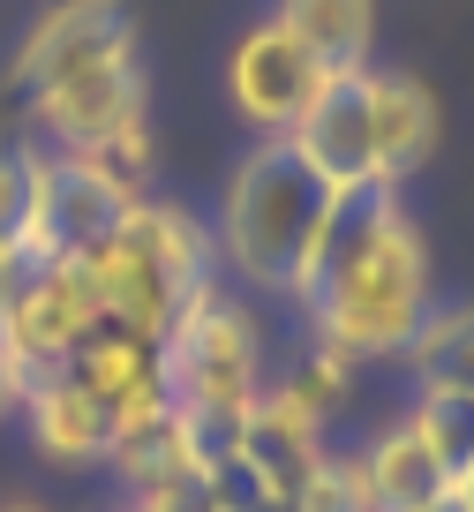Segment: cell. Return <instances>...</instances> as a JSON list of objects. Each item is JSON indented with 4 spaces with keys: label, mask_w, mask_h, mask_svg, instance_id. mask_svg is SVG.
I'll list each match as a JSON object with an SVG mask.
<instances>
[{
    "label": "cell",
    "mask_w": 474,
    "mask_h": 512,
    "mask_svg": "<svg viewBox=\"0 0 474 512\" xmlns=\"http://www.w3.org/2000/svg\"><path fill=\"white\" fill-rule=\"evenodd\" d=\"M316 91H324V68H316L271 16L249 23V31L234 38V61H226V98H234V113L256 128V144H264V136H294V121L309 113Z\"/></svg>",
    "instance_id": "52a82bcc"
},
{
    "label": "cell",
    "mask_w": 474,
    "mask_h": 512,
    "mask_svg": "<svg viewBox=\"0 0 474 512\" xmlns=\"http://www.w3.org/2000/svg\"><path fill=\"white\" fill-rule=\"evenodd\" d=\"M61 369L113 415V430L158 415V407H174V392H166V347H158L151 332H136V324H121V317H98Z\"/></svg>",
    "instance_id": "9c48e42d"
},
{
    "label": "cell",
    "mask_w": 474,
    "mask_h": 512,
    "mask_svg": "<svg viewBox=\"0 0 474 512\" xmlns=\"http://www.w3.org/2000/svg\"><path fill=\"white\" fill-rule=\"evenodd\" d=\"M31 121L53 136V151H76V144H98L113 128L143 121V61L136 46H113L98 61H76L61 76L31 83Z\"/></svg>",
    "instance_id": "8992f818"
},
{
    "label": "cell",
    "mask_w": 474,
    "mask_h": 512,
    "mask_svg": "<svg viewBox=\"0 0 474 512\" xmlns=\"http://www.w3.org/2000/svg\"><path fill=\"white\" fill-rule=\"evenodd\" d=\"M362 475H369L377 512H422L429 497L452 490V460L437 452V437H429V422L414 415V407L362 445Z\"/></svg>",
    "instance_id": "8fae6325"
},
{
    "label": "cell",
    "mask_w": 474,
    "mask_h": 512,
    "mask_svg": "<svg viewBox=\"0 0 474 512\" xmlns=\"http://www.w3.org/2000/svg\"><path fill=\"white\" fill-rule=\"evenodd\" d=\"M61 159H76L91 181H106V189L128 196V204L151 196V128L143 121L113 128V136H98V144H76V151H61Z\"/></svg>",
    "instance_id": "d6986e66"
},
{
    "label": "cell",
    "mask_w": 474,
    "mask_h": 512,
    "mask_svg": "<svg viewBox=\"0 0 474 512\" xmlns=\"http://www.w3.org/2000/svg\"><path fill=\"white\" fill-rule=\"evenodd\" d=\"M286 302H301L309 339L354 354V362H407L414 332L429 324L437 302H429L422 226L399 204V189L362 181V189L324 196Z\"/></svg>",
    "instance_id": "6da1fadb"
},
{
    "label": "cell",
    "mask_w": 474,
    "mask_h": 512,
    "mask_svg": "<svg viewBox=\"0 0 474 512\" xmlns=\"http://www.w3.org/2000/svg\"><path fill=\"white\" fill-rule=\"evenodd\" d=\"M46 166H53L46 144H16V136H0V256H16V264H31V249H38Z\"/></svg>",
    "instance_id": "e0dca14e"
},
{
    "label": "cell",
    "mask_w": 474,
    "mask_h": 512,
    "mask_svg": "<svg viewBox=\"0 0 474 512\" xmlns=\"http://www.w3.org/2000/svg\"><path fill=\"white\" fill-rule=\"evenodd\" d=\"M166 347V392H174V415L189 422L196 460H226L249 430L256 400H264V332L234 294L211 279L189 309L174 317V332L158 339Z\"/></svg>",
    "instance_id": "7a4b0ae2"
},
{
    "label": "cell",
    "mask_w": 474,
    "mask_h": 512,
    "mask_svg": "<svg viewBox=\"0 0 474 512\" xmlns=\"http://www.w3.org/2000/svg\"><path fill=\"white\" fill-rule=\"evenodd\" d=\"M422 512H474V505H467V497H459V490H444V497H429Z\"/></svg>",
    "instance_id": "603a6c76"
},
{
    "label": "cell",
    "mask_w": 474,
    "mask_h": 512,
    "mask_svg": "<svg viewBox=\"0 0 474 512\" xmlns=\"http://www.w3.org/2000/svg\"><path fill=\"white\" fill-rule=\"evenodd\" d=\"M113 46H136V23H128L121 0H46L38 23L16 46L8 83L31 91V83L61 76V68H76V61H98V53H113Z\"/></svg>",
    "instance_id": "30bf717a"
},
{
    "label": "cell",
    "mask_w": 474,
    "mask_h": 512,
    "mask_svg": "<svg viewBox=\"0 0 474 512\" xmlns=\"http://www.w3.org/2000/svg\"><path fill=\"white\" fill-rule=\"evenodd\" d=\"M23 422H31V445L46 452V460H61V467L106 460V445H113V415L68 377V369L31 377V392H23Z\"/></svg>",
    "instance_id": "4fadbf2b"
},
{
    "label": "cell",
    "mask_w": 474,
    "mask_h": 512,
    "mask_svg": "<svg viewBox=\"0 0 474 512\" xmlns=\"http://www.w3.org/2000/svg\"><path fill=\"white\" fill-rule=\"evenodd\" d=\"M121 219H128V196H113L106 181H91L76 159H61V151H53V166H46V204H38V249H31V264H38V256H91Z\"/></svg>",
    "instance_id": "7c38bea8"
},
{
    "label": "cell",
    "mask_w": 474,
    "mask_h": 512,
    "mask_svg": "<svg viewBox=\"0 0 474 512\" xmlns=\"http://www.w3.org/2000/svg\"><path fill=\"white\" fill-rule=\"evenodd\" d=\"M83 264H91V279H98L106 317L136 324V332H151V339H166V332H174V317L211 287L219 249H211V226H196V211L143 196V204H128V219L113 226Z\"/></svg>",
    "instance_id": "277c9868"
},
{
    "label": "cell",
    "mask_w": 474,
    "mask_h": 512,
    "mask_svg": "<svg viewBox=\"0 0 474 512\" xmlns=\"http://www.w3.org/2000/svg\"><path fill=\"white\" fill-rule=\"evenodd\" d=\"M0 512H38V505H0Z\"/></svg>",
    "instance_id": "d4e9b609"
},
{
    "label": "cell",
    "mask_w": 474,
    "mask_h": 512,
    "mask_svg": "<svg viewBox=\"0 0 474 512\" xmlns=\"http://www.w3.org/2000/svg\"><path fill=\"white\" fill-rule=\"evenodd\" d=\"M106 317L98 302V279L83 256H38L23 264L16 287H8V309H0V354L23 369V377H46L68 354L83 347V332Z\"/></svg>",
    "instance_id": "5b68a950"
},
{
    "label": "cell",
    "mask_w": 474,
    "mask_h": 512,
    "mask_svg": "<svg viewBox=\"0 0 474 512\" xmlns=\"http://www.w3.org/2000/svg\"><path fill=\"white\" fill-rule=\"evenodd\" d=\"M286 144L309 159V174L324 181V189H362V181H377V83H369V68L324 76V91L309 98V113L294 121Z\"/></svg>",
    "instance_id": "ba28073f"
},
{
    "label": "cell",
    "mask_w": 474,
    "mask_h": 512,
    "mask_svg": "<svg viewBox=\"0 0 474 512\" xmlns=\"http://www.w3.org/2000/svg\"><path fill=\"white\" fill-rule=\"evenodd\" d=\"M407 369L422 384V400H467L474 407V302L429 309V324L407 347Z\"/></svg>",
    "instance_id": "2e32d148"
},
{
    "label": "cell",
    "mask_w": 474,
    "mask_h": 512,
    "mask_svg": "<svg viewBox=\"0 0 474 512\" xmlns=\"http://www.w3.org/2000/svg\"><path fill=\"white\" fill-rule=\"evenodd\" d=\"M23 392H31V377H23V369L8 362V354H0V415H16V407H23Z\"/></svg>",
    "instance_id": "44dd1931"
},
{
    "label": "cell",
    "mask_w": 474,
    "mask_h": 512,
    "mask_svg": "<svg viewBox=\"0 0 474 512\" xmlns=\"http://www.w3.org/2000/svg\"><path fill=\"white\" fill-rule=\"evenodd\" d=\"M271 23H279L324 76L369 68V46H377V0H271Z\"/></svg>",
    "instance_id": "5bb4252c"
},
{
    "label": "cell",
    "mask_w": 474,
    "mask_h": 512,
    "mask_svg": "<svg viewBox=\"0 0 474 512\" xmlns=\"http://www.w3.org/2000/svg\"><path fill=\"white\" fill-rule=\"evenodd\" d=\"M16 272H23L16 256H0V309H8V287H16Z\"/></svg>",
    "instance_id": "cb8c5ba5"
},
{
    "label": "cell",
    "mask_w": 474,
    "mask_h": 512,
    "mask_svg": "<svg viewBox=\"0 0 474 512\" xmlns=\"http://www.w3.org/2000/svg\"><path fill=\"white\" fill-rule=\"evenodd\" d=\"M452 490H459V497H467V505H474V445H467V460H459V475H452Z\"/></svg>",
    "instance_id": "7402d4cb"
},
{
    "label": "cell",
    "mask_w": 474,
    "mask_h": 512,
    "mask_svg": "<svg viewBox=\"0 0 474 512\" xmlns=\"http://www.w3.org/2000/svg\"><path fill=\"white\" fill-rule=\"evenodd\" d=\"M301 512H377L369 475H362V452H324L316 482L301 490Z\"/></svg>",
    "instance_id": "ffe728a7"
},
{
    "label": "cell",
    "mask_w": 474,
    "mask_h": 512,
    "mask_svg": "<svg viewBox=\"0 0 474 512\" xmlns=\"http://www.w3.org/2000/svg\"><path fill=\"white\" fill-rule=\"evenodd\" d=\"M354 354H339V347H324V339H309V354H301L286 377H271V392L279 400H294L309 422H332L339 407H347V392H354Z\"/></svg>",
    "instance_id": "ac0fdd59"
},
{
    "label": "cell",
    "mask_w": 474,
    "mask_h": 512,
    "mask_svg": "<svg viewBox=\"0 0 474 512\" xmlns=\"http://www.w3.org/2000/svg\"><path fill=\"white\" fill-rule=\"evenodd\" d=\"M369 83H377V181L399 189L437 144V98L399 68H369Z\"/></svg>",
    "instance_id": "9a60e30c"
},
{
    "label": "cell",
    "mask_w": 474,
    "mask_h": 512,
    "mask_svg": "<svg viewBox=\"0 0 474 512\" xmlns=\"http://www.w3.org/2000/svg\"><path fill=\"white\" fill-rule=\"evenodd\" d=\"M324 196L332 189L309 174V159H301L286 136H264V144L226 174L219 234H211L219 264L256 294H286L294 272H301V249H309V226H316V211H324Z\"/></svg>",
    "instance_id": "3957f363"
}]
</instances>
